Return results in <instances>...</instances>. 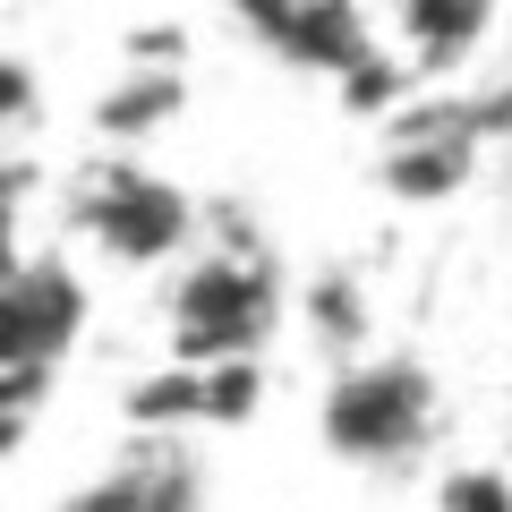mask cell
Instances as JSON below:
<instances>
[{
  "label": "cell",
  "instance_id": "1",
  "mask_svg": "<svg viewBox=\"0 0 512 512\" xmlns=\"http://www.w3.org/2000/svg\"><path fill=\"white\" fill-rule=\"evenodd\" d=\"M274 265L265 256H205V265H188L180 291H171V350H180L188 367H239L265 333H274Z\"/></svg>",
  "mask_w": 512,
  "mask_h": 512
},
{
  "label": "cell",
  "instance_id": "2",
  "mask_svg": "<svg viewBox=\"0 0 512 512\" xmlns=\"http://www.w3.org/2000/svg\"><path fill=\"white\" fill-rule=\"evenodd\" d=\"M436 436V384L419 359H367L333 376L325 393V444L342 461H410Z\"/></svg>",
  "mask_w": 512,
  "mask_h": 512
},
{
  "label": "cell",
  "instance_id": "3",
  "mask_svg": "<svg viewBox=\"0 0 512 512\" xmlns=\"http://www.w3.org/2000/svg\"><path fill=\"white\" fill-rule=\"evenodd\" d=\"M60 512H205V461L180 436H137L103 478L69 495Z\"/></svg>",
  "mask_w": 512,
  "mask_h": 512
},
{
  "label": "cell",
  "instance_id": "4",
  "mask_svg": "<svg viewBox=\"0 0 512 512\" xmlns=\"http://www.w3.org/2000/svg\"><path fill=\"white\" fill-rule=\"evenodd\" d=\"M86 231L103 239L111 256L146 265V256H171L188 239V205H180V188L146 180V171H111V180L86 197Z\"/></svg>",
  "mask_w": 512,
  "mask_h": 512
},
{
  "label": "cell",
  "instance_id": "5",
  "mask_svg": "<svg viewBox=\"0 0 512 512\" xmlns=\"http://www.w3.org/2000/svg\"><path fill=\"white\" fill-rule=\"evenodd\" d=\"M478 171V128L470 120H410L393 146H384V188L393 197H453Z\"/></svg>",
  "mask_w": 512,
  "mask_h": 512
},
{
  "label": "cell",
  "instance_id": "6",
  "mask_svg": "<svg viewBox=\"0 0 512 512\" xmlns=\"http://www.w3.org/2000/svg\"><path fill=\"white\" fill-rule=\"evenodd\" d=\"M495 0H402V35L419 43V60H461L487 35Z\"/></svg>",
  "mask_w": 512,
  "mask_h": 512
},
{
  "label": "cell",
  "instance_id": "7",
  "mask_svg": "<svg viewBox=\"0 0 512 512\" xmlns=\"http://www.w3.org/2000/svg\"><path fill=\"white\" fill-rule=\"evenodd\" d=\"M444 512H512V478L504 470H453L444 478Z\"/></svg>",
  "mask_w": 512,
  "mask_h": 512
}]
</instances>
